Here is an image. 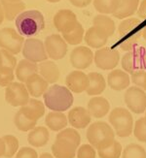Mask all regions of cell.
<instances>
[{"label": "cell", "instance_id": "6da1fadb", "mask_svg": "<svg viewBox=\"0 0 146 158\" xmlns=\"http://www.w3.org/2000/svg\"><path fill=\"white\" fill-rule=\"evenodd\" d=\"M81 143V136L77 130L66 128L60 131L52 146L55 158H74Z\"/></svg>", "mask_w": 146, "mask_h": 158}, {"label": "cell", "instance_id": "7a4b0ae2", "mask_svg": "<svg viewBox=\"0 0 146 158\" xmlns=\"http://www.w3.org/2000/svg\"><path fill=\"white\" fill-rule=\"evenodd\" d=\"M15 24L20 35L32 37L45 28V19L42 13L37 10L24 11L16 18Z\"/></svg>", "mask_w": 146, "mask_h": 158}, {"label": "cell", "instance_id": "3957f363", "mask_svg": "<svg viewBox=\"0 0 146 158\" xmlns=\"http://www.w3.org/2000/svg\"><path fill=\"white\" fill-rule=\"evenodd\" d=\"M141 20L136 18H130L123 20L118 27V33L122 37L119 41V47L121 50L131 52L137 47L141 38L140 29Z\"/></svg>", "mask_w": 146, "mask_h": 158}, {"label": "cell", "instance_id": "277c9868", "mask_svg": "<svg viewBox=\"0 0 146 158\" xmlns=\"http://www.w3.org/2000/svg\"><path fill=\"white\" fill-rule=\"evenodd\" d=\"M44 102L48 109L53 112H64L73 104V95L66 86L54 85L44 93Z\"/></svg>", "mask_w": 146, "mask_h": 158}, {"label": "cell", "instance_id": "5b68a950", "mask_svg": "<svg viewBox=\"0 0 146 158\" xmlns=\"http://www.w3.org/2000/svg\"><path fill=\"white\" fill-rule=\"evenodd\" d=\"M87 140L95 149L102 148L115 140V132L108 123L96 121L89 126Z\"/></svg>", "mask_w": 146, "mask_h": 158}, {"label": "cell", "instance_id": "8992f818", "mask_svg": "<svg viewBox=\"0 0 146 158\" xmlns=\"http://www.w3.org/2000/svg\"><path fill=\"white\" fill-rule=\"evenodd\" d=\"M109 122L112 125L115 134L121 138H126L133 133L134 118L129 110L117 107L109 114Z\"/></svg>", "mask_w": 146, "mask_h": 158}, {"label": "cell", "instance_id": "52a82bcc", "mask_svg": "<svg viewBox=\"0 0 146 158\" xmlns=\"http://www.w3.org/2000/svg\"><path fill=\"white\" fill-rule=\"evenodd\" d=\"M122 68L128 74L146 70V49L144 47H136L128 52L122 57Z\"/></svg>", "mask_w": 146, "mask_h": 158}, {"label": "cell", "instance_id": "ba28073f", "mask_svg": "<svg viewBox=\"0 0 146 158\" xmlns=\"http://www.w3.org/2000/svg\"><path fill=\"white\" fill-rule=\"evenodd\" d=\"M24 39L14 28L5 27L0 30V48L2 50L18 54L23 50Z\"/></svg>", "mask_w": 146, "mask_h": 158}, {"label": "cell", "instance_id": "9c48e42d", "mask_svg": "<svg viewBox=\"0 0 146 158\" xmlns=\"http://www.w3.org/2000/svg\"><path fill=\"white\" fill-rule=\"evenodd\" d=\"M23 56L31 62H43L48 58L44 43L39 39L29 38L24 41L23 47Z\"/></svg>", "mask_w": 146, "mask_h": 158}, {"label": "cell", "instance_id": "30bf717a", "mask_svg": "<svg viewBox=\"0 0 146 158\" xmlns=\"http://www.w3.org/2000/svg\"><path fill=\"white\" fill-rule=\"evenodd\" d=\"M125 103L130 111L135 114H142L146 111V93L138 86H131L124 95Z\"/></svg>", "mask_w": 146, "mask_h": 158}, {"label": "cell", "instance_id": "8fae6325", "mask_svg": "<svg viewBox=\"0 0 146 158\" xmlns=\"http://www.w3.org/2000/svg\"><path fill=\"white\" fill-rule=\"evenodd\" d=\"M5 99L13 107H23L29 101V93L24 84L12 82L5 89Z\"/></svg>", "mask_w": 146, "mask_h": 158}, {"label": "cell", "instance_id": "7c38bea8", "mask_svg": "<svg viewBox=\"0 0 146 158\" xmlns=\"http://www.w3.org/2000/svg\"><path fill=\"white\" fill-rule=\"evenodd\" d=\"M95 63L101 70H112L117 67L120 60V53L118 51L110 48H100L94 56Z\"/></svg>", "mask_w": 146, "mask_h": 158}, {"label": "cell", "instance_id": "4fadbf2b", "mask_svg": "<svg viewBox=\"0 0 146 158\" xmlns=\"http://www.w3.org/2000/svg\"><path fill=\"white\" fill-rule=\"evenodd\" d=\"M45 50L47 56L53 60H60L65 56L67 44L59 34H52L45 39Z\"/></svg>", "mask_w": 146, "mask_h": 158}, {"label": "cell", "instance_id": "5bb4252c", "mask_svg": "<svg viewBox=\"0 0 146 158\" xmlns=\"http://www.w3.org/2000/svg\"><path fill=\"white\" fill-rule=\"evenodd\" d=\"M78 23L79 22L75 14L67 9L60 10L54 17V25L61 34L71 31Z\"/></svg>", "mask_w": 146, "mask_h": 158}, {"label": "cell", "instance_id": "9a60e30c", "mask_svg": "<svg viewBox=\"0 0 146 158\" xmlns=\"http://www.w3.org/2000/svg\"><path fill=\"white\" fill-rule=\"evenodd\" d=\"M94 53L87 47L80 46L75 48L70 53V63L77 70H84L93 63Z\"/></svg>", "mask_w": 146, "mask_h": 158}, {"label": "cell", "instance_id": "2e32d148", "mask_svg": "<svg viewBox=\"0 0 146 158\" xmlns=\"http://www.w3.org/2000/svg\"><path fill=\"white\" fill-rule=\"evenodd\" d=\"M65 84H66V87L71 92L82 93L86 91L89 86L88 75L79 70L72 71L66 76Z\"/></svg>", "mask_w": 146, "mask_h": 158}, {"label": "cell", "instance_id": "e0dca14e", "mask_svg": "<svg viewBox=\"0 0 146 158\" xmlns=\"http://www.w3.org/2000/svg\"><path fill=\"white\" fill-rule=\"evenodd\" d=\"M67 120L72 127L76 129H84L91 123L92 116L87 109L83 107H74L68 113Z\"/></svg>", "mask_w": 146, "mask_h": 158}, {"label": "cell", "instance_id": "ac0fdd59", "mask_svg": "<svg viewBox=\"0 0 146 158\" xmlns=\"http://www.w3.org/2000/svg\"><path fill=\"white\" fill-rule=\"evenodd\" d=\"M108 38V35L102 29L94 25L90 27L84 35V40L86 44L89 47L94 48V49H100V48H102L107 43Z\"/></svg>", "mask_w": 146, "mask_h": 158}, {"label": "cell", "instance_id": "d6986e66", "mask_svg": "<svg viewBox=\"0 0 146 158\" xmlns=\"http://www.w3.org/2000/svg\"><path fill=\"white\" fill-rule=\"evenodd\" d=\"M131 79L129 74L124 70L115 69L107 76V84L115 91H122L130 85Z\"/></svg>", "mask_w": 146, "mask_h": 158}, {"label": "cell", "instance_id": "ffe728a7", "mask_svg": "<svg viewBox=\"0 0 146 158\" xmlns=\"http://www.w3.org/2000/svg\"><path fill=\"white\" fill-rule=\"evenodd\" d=\"M20 112L25 118H29L33 121L40 119L45 114V106L41 101L36 99H29V101L23 107H20Z\"/></svg>", "mask_w": 146, "mask_h": 158}, {"label": "cell", "instance_id": "44dd1931", "mask_svg": "<svg viewBox=\"0 0 146 158\" xmlns=\"http://www.w3.org/2000/svg\"><path fill=\"white\" fill-rule=\"evenodd\" d=\"M88 112L95 118L105 116L110 110V104L104 97H93L88 103Z\"/></svg>", "mask_w": 146, "mask_h": 158}, {"label": "cell", "instance_id": "7402d4cb", "mask_svg": "<svg viewBox=\"0 0 146 158\" xmlns=\"http://www.w3.org/2000/svg\"><path fill=\"white\" fill-rule=\"evenodd\" d=\"M48 82L38 73L34 74L25 81V87L29 95L33 97H40L41 95H44L48 89Z\"/></svg>", "mask_w": 146, "mask_h": 158}, {"label": "cell", "instance_id": "603a6c76", "mask_svg": "<svg viewBox=\"0 0 146 158\" xmlns=\"http://www.w3.org/2000/svg\"><path fill=\"white\" fill-rule=\"evenodd\" d=\"M138 6L139 0H119L117 9L112 15L119 19L129 18L136 13Z\"/></svg>", "mask_w": 146, "mask_h": 158}, {"label": "cell", "instance_id": "cb8c5ba5", "mask_svg": "<svg viewBox=\"0 0 146 158\" xmlns=\"http://www.w3.org/2000/svg\"><path fill=\"white\" fill-rule=\"evenodd\" d=\"M50 139V133L49 130L44 126L34 127L30 130L29 136H27V141L30 146L34 148H41L47 145Z\"/></svg>", "mask_w": 146, "mask_h": 158}, {"label": "cell", "instance_id": "d4e9b609", "mask_svg": "<svg viewBox=\"0 0 146 158\" xmlns=\"http://www.w3.org/2000/svg\"><path fill=\"white\" fill-rule=\"evenodd\" d=\"M39 75L48 84H55L60 78V69L58 65L53 61H43L38 66Z\"/></svg>", "mask_w": 146, "mask_h": 158}, {"label": "cell", "instance_id": "484cf974", "mask_svg": "<svg viewBox=\"0 0 146 158\" xmlns=\"http://www.w3.org/2000/svg\"><path fill=\"white\" fill-rule=\"evenodd\" d=\"M37 73L38 65L27 59L20 60L16 67V77L20 81L24 82V84H25V81L31 76Z\"/></svg>", "mask_w": 146, "mask_h": 158}, {"label": "cell", "instance_id": "4316f807", "mask_svg": "<svg viewBox=\"0 0 146 158\" xmlns=\"http://www.w3.org/2000/svg\"><path fill=\"white\" fill-rule=\"evenodd\" d=\"M89 78V86L87 88V94L90 96H95L101 94L106 87L105 79L101 74L92 72L88 75Z\"/></svg>", "mask_w": 146, "mask_h": 158}, {"label": "cell", "instance_id": "83f0119b", "mask_svg": "<svg viewBox=\"0 0 146 158\" xmlns=\"http://www.w3.org/2000/svg\"><path fill=\"white\" fill-rule=\"evenodd\" d=\"M45 123L47 127L52 131H61L64 130L67 123L66 115L60 112H51L49 113L45 118Z\"/></svg>", "mask_w": 146, "mask_h": 158}, {"label": "cell", "instance_id": "f1b7e54d", "mask_svg": "<svg viewBox=\"0 0 146 158\" xmlns=\"http://www.w3.org/2000/svg\"><path fill=\"white\" fill-rule=\"evenodd\" d=\"M0 4L2 6L4 18L7 20L15 19L20 13L25 9V4L22 1L20 2H11L8 0H1Z\"/></svg>", "mask_w": 146, "mask_h": 158}, {"label": "cell", "instance_id": "f546056e", "mask_svg": "<svg viewBox=\"0 0 146 158\" xmlns=\"http://www.w3.org/2000/svg\"><path fill=\"white\" fill-rule=\"evenodd\" d=\"M93 24L94 26H96V27H99V28L102 29L107 34L108 37L112 36L116 29L115 23L113 22V19L107 17L106 15H101V14L94 18Z\"/></svg>", "mask_w": 146, "mask_h": 158}, {"label": "cell", "instance_id": "4dcf8cb0", "mask_svg": "<svg viewBox=\"0 0 146 158\" xmlns=\"http://www.w3.org/2000/svg\"><path fill=\"white\" fill-rule=\"evenodd\" d=\"M97 154L100 158H120L122 155V146L119 142L114 140L109 145L97 149Z\"/></svg>", "mask_w": 146, "mask_h": 158}, {"label": "cell", "instance_id": "1f68e13d", "mask_svg": "<svg viewBox=\"0 0 146 158\" xmlns=\"http://www.w3.org/2000/svg\"><path fill=\"white\" fill-rule=\"evenodd\" d=\"M84 35H85L84 28H83L82 24L80 23H78V24L76 25L71 31L62 34L61 37L64 38L66 44L75 46V45H79L82 42L83 38H84Z\"/></svg>", "mask_w": 146, "mask_h": 158}, {"label": "cell", "instance_id": "d6a6232c", "mask_svg": "<svg viewBox=\"0 0 146 158\" xmlns=\"http://www.w3.org/2000/svg\"><path fill=\"white\" fill-rule=\"evenodd\" d=\"M17 67V59L14 54L5 50H0V71H13Z\"/></svg>", "mask_w": 146, "mask_h": 158}, {"label": "cell", "instance_id": "836d02e7", "mask_svg": "<svg viewBox=\"0 0 146 158\" xmlns=\"http://www.w3.org/2000/svg\"><path fill=\"white\" fill-rule=\"evenodd\" d=\"M119 0H94V7L101 15L113 14L118 6Z\"/></svg>", "mask_w": 146, "mask_h": 158}, {"label": "cell", "instance_id": "e575fe53", "mask_svg": "<svg viewBox=\"0 0 146 158\" xmlns=\"http://www.w3.org/2000/svg\"><path fill=\"white\" fill-rule=\"evenodd\" d=\"M14 123H15L16 127L20 130L23 132H27L32 130L36 125V121H33L29 118H25V116L20 113V111L17 112L15 114V118H14Z\"/></svg>", "mask_w": 146, "mask_h": 158}, {"label": "cell", "instance_id": "d590c367", "mask_svg": "<svg viewBox=\"0 0 146 158\" xmlns=\"http://www.w3.org/2000/svg\"><path fill=\"white\" fill-rule=\"evenodd\" d=\"M5 143V154L4 157L11 158L15 155L19 149V140L13 135H5L2 137Z\"/></svg>", "mask_w": 146, "mask_h": 158}, {"label": "cell", "instance_id": "8d00e7d4", "mask_svg": "<svg viewBox=\"0 0 146 158\" xmlns=\"http://www.w3.org/2000/svg\"><path fill=\"white\" fill-rule=\"evenodd\" d=\"M122 158H146V152L137 143H130L122 152Z\"/></svg>", "mask_w": 146, "mask_h": 158}, {"label": "cell", "instance_id": "74e56055", "mask_svg": "<svg viewBox=\"0 0 146 158\" xmlns=\"http://www.w3.org/2000/svg\"><path fill=\"white\" fill-rule=\"evenodd\" d=\"M134 135L142 143H146V116L137 119L134 125Z\"/></svg>", "mask_w": 146, "mask_h": 158}, {"label": "cell", "instance_id": "f35d334b", "mask_svg": "<svg viewBox=\"0 0 146 158\" xmlns=\"http://www.w3.org/2000/svg\"><path fill=\"white\" fill-rule=\"evenodd\" d=\"M76 156L77 158H95V148L91 145H82L80 148H78Z\"/></svg>", "mask_w": 146, "mask_h": 158}, {"label": "cell", "instance_id": "ab89813d", "mask_svg": "<svg viewBox=\"0 0 146 158\" xmlns=\"http://www.w3.org/2000/svg\"><path fill=\"white\" fill-rule=\"evenodd\" d=\"M131 80L136 86L146 91V71H137L131 74Z\"/></svg>", "mask_w": 146, "mask_h": 158}, {"label": "cell", "instance_id": "60d3db41", "mask_svg": "<svg viewBox=\"0 0 146 158\" xmlns=\"http://www.w3.org/2000/svg\"><path fill=\"white\" fill-rule=\"evenodd\" d=\"M14 79L15 75L13 71H0V86L7 87L12 84Z\"/></svg>", "mask_w": 146, "mask_h": 158}, {"label": "cell", "instance_id": "b9f144b4", "mask_svg": "<svg viewBox=\"0 0 146 158\" xmlns=\"http://www.w3.org/2000/svg\"><path fill=\"white\" fill-rule=\"evenodd\" d=\"M16 158H38V154L35 149L25 147L20 148L17 152Z\"/></svg>", "mask_w": 146, "mask_h": 158}, {"label": "cell", "instance_id": "7bdbcfd3", "mask_svg": "<svg viewBox=\"0 0 146 158\" xmlns=\"http://www.w3.org/2000/svg\"><path fill=\"white\" fill-rule=\"evenodd\" d=\"M137 16L141 19H146V0H142L136 11Z\"/></svg>", "mask_w": 146, "mask_h": 158}, {"label": "cell", "instance_id": "ee69618b", "mask_svg": "<svg viewBox=\"0 0 146 158\" xmlns=\"http://www.w3.org/2000/svg\"><path fill=\"white\" fill-rule=\"evenodd\" d=\"M69 2L77 8H84L91 4L92 0H69Z\"/></svg>", "mask_w": 146, "mask_h": 158}, {"label": "cell", "instance_id": "f6af8a7d", "mask_svg": "<svg viewBox=\"0 0 146 158\" xmlns=\"http://www.w3.org/2000/svg\"><path fill=\"white\" fill-rule=\"evenodd\" d=\"M5 154V143L2 138H0V157L4 156Z\"/></svg>", "mask_w": 146, "mask_h": 158}, {"label": "cell", "instance_id": "bcb514c9", "mask_svg": "<svg viewBox=\"0 0 146 158\" xmlns=\"http://www.w3.org/2000/svg\"><path fill=\"white\" fill-rule=\"evenodd\" d=\"M4 13H3V9H2V6L1 4H0V24H1L3 23V20H4Z\"/></svg>", "mask_w": 146, "mask_h": 158}, {"label": "cell", "instance_id": "7dc6e473", "mask_svg": "<svg viewBox=\"0 0 146 158\" xmlns=\"http://www.w3.org/2000/svg\"><path fill=\"white\" fill-rule=\"evenodd\" d=\"M39 158H55L52 154H50V153H42L40 155V157Z\"/></svg>", "mask_w": 146, "mask_h": 158}, {"label": "cell", "instance_id": "c3c4849f", "mask_svg": "<svg viewBox=\"0 0 146 158\" xmlns=\"http://www.w3.org/2000/svg\"><path fill=\"white\" fill-rule=\"evenodd\" d=\"M141 37H143V39L146 41V26L143 27L142 30H141Z\"/></svg>", "mask_w": 146, "mask_h": 158}, {"label": "cell", "instance_id": "681fc988", "mask_svg": "<svg viewBox=\"0 0 146 158\" xmlns=\"http://www.w3.org/2000/svg\"><path fill=\"white\" fill-rule=\"evenodd\" d=\"M47 1H49V2H51V3H57V2L60 1V0H47Z\"/></svg>", "mask_w": 146, "mask_h": 158}, {"label": "cell", "instance_id": "f907efd6", "mask_svg": "<svg viewBox=\"0 0 146 158\" xmlns=\"http://www.w3.org/2000/svg\"><path fill=\"white\" fill-rule=\"evenodd\" d=\"M8 1H11V2H20V1H22V0H8Z\"/></svg>", "mask_w": 146, "mask_h": 158}, {"label": "cell", "instance_id": "816d5d0a", "mask_svg": "<svg viewBox=\"0 0 146 158\" xmlns=\"http://www.w3.org/2000/svg\"><path fill=\"white\" fill-rule=\"evenodd\" d=\"M145 116H146V114H145Z\"/></svg>", "mask_w": 146, "mask_h": 158}]
</instances>
